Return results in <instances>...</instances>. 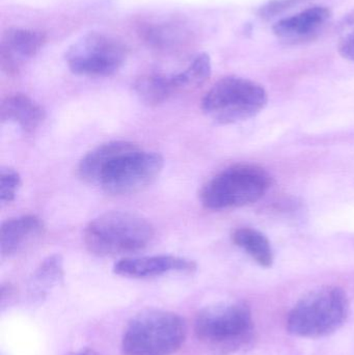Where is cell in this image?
Masks as SVG:
<instances>
[{"label":"cell","mask_w":354,"mask_h":355,"mask_svg":"<svg viewBox=\"0 0 354 355\" xmlns=\"http://www.w3.org/2000/svg\"><path fill=\"white\" fill-rule=\"evenodd\" d=\"M163 166L160 154L143 151L128 141H109L89 152L79 162L77 174L107 193L126 196L153 184Z\"/></svg>","instance_id":"1"},{"label":"cell","mask_w":354,"mask_h":355,"mask_svg":"<svg viewBox=\"0 0 354 355\" xmlns=\"http://www.w3.org/2000/svg\"><path fill=\"white\" fill-rule=\"evenodd\" d=\"M154 235L153 225L143 217L135 213L110 211L89 221L83 232V241L91 254L114 257L145 250Z\"/></svg>","instance_id":"2"},{"label":"cell","mask_w":354,"mask_h":355,"mask_svg":"<svg viewBox=\"0 0 354 355\" xmlns=\"http://www.w3.org/2000/svg\"><path fill=\"white\" fill-rule=\"evenodd\" d=\"M349 300L336 286H324L306 294L293 306L287 319L291 335L319 339L333 335L346 322Z\"/></svg>","instance_id":"3"},{"label":"cell","mask_w":354,"mask_h":355,"mask_svg":"<svg viewBox=\"0 0 354 355\" xmlns=\"http://www.w3.org/2000/svg\"><path fill=\"white\" fill-rule=\"evenodd\" d=\"M249 306L241 302L211 304L200 311L195 322L197 340L214 354L229 355L247 345L253 335Z\"/></svg>","instance_id":"4"},{"label":"cell","mask_w":354,"mask_h":355,"mask_svg":"<svg viewBox=\"0 0 354 355\" xmlns=\"http://www.w3.org/2000/svg\"><path fill=\"white\" fill-rule=\"evenodd\" d=\"M186 323L168 311L148 309L131 318L122 339L126 355H172L186 339Z\"/></svg>","instance_id":"5"},{"label":"cell","mask_w":354,"mask_h":355,"mask_svg":"<svg viewBox=\"0 0 354 355\" xmlns=\"http://www.w3.org/2000/svg\"><path fill=\"white\" fill-rule=\"evenodd\" d=\"M267 101V92L259 83L227 76L207 92L202 100V110L216 124H236L257 116Z\"/></svg>","instance_id":"6"},{"label":"cell","mask_w":354,"mask_h":355,"mask_svg":"<svg viewBox=\"0 0 354 355\" xmlns=\"http://www.w3.org/2000/svg\"><path fill=\"white\" fill-rule=\"evenodd\" d=\"M272 178L255 164H236L218 173L204 186L201 202L210 210L238 208L258 202L269 189Z\"/></svg>","instance_id":"7"},{"label":"cell","mask_w":354,"mask_h":355,"mask_svg":"<svg viewBox=\"0 0 354 355\" xmlns=\"http://www.w3.org/2000/svg\"><path fill=\"white\" fill-rule=\"evenodd\" d=\"M126 46L116 37L91 31L67 50L64 60L71 72L85 77H107L126 62Z\"/></svg>","instance_id":"8"},{"label":"cell","mask_w":354,"mask_h":355,"mask_svg":"<svg viewBox=\"0 0 354 355\" xmlns=\"http://www.w3.org/2000/svg\"><path fill=\"white\" fill-rule=\"evenodd\" d=\"M47 42L45 33L37 29L10 27L4 31L0 45L1 67L12 74L24 62L35 58Z\"/></svg>","instance_id":"9"},{"label":"cell","mask_w":354,"mask_h":355,"mask_svg":"<svg viewBox=\"0 0 354 355\" xmlns=\"http://www.w3.org/2000/svg\"><path fill=\"white\" fill-rule=\"evenodd\" d=\"M332 17V10L326 6H312L281 19L274 25L272 31L278 39L288 43L309 41L326 28Z\"/></svg>","instance_id":"10"},{"label":"cell","mask_w":354,"mask_h":355,"mask_svg":"<svg viewBox=\"0 0 354 355\" xmlns=\"http://www.w3.org/2000/svg\"><path fill=\"white\" fill-rule=\"evenodd\" d=\"M195 269L197 264L189 259L161 254L122 259L114 265V272L128 279H149L170 272H193Z\"/></svg>","instance_id":"11"},{"label":"cell","mask_w":354,"mask_h":355,"mask_svg":"<svg viewBox=\"0 0 354 355\" xmlns=\"http://www.w3.org/2000/svg\"><path fill=\"white\" fill-rule=\"evenodd\" d=\"M44 223L37 215H23L8 219L0 227V252L10 257L20 252L43 233Z\"/></svg>","instance_id":"12"},{"label":"cell","mask_w":354,"mask_h":355,"mask_svg":"<svg viewBox=\"0 0 354 355\" xmlns=\"http://www.w3.org/2000/svg\"><path fill=\"white\" fill-rule=\"evenodd\" d=\"M45 110L28 96L15 94L3 100L0 107L1 120L18 125L24 132L31 133L45 120Z\"/></svg>","instance_id":"13"},{"label":"cell","mask_w":354,"mask_h":355,"mask_svg":"<svg viewBox=\"0 0 354 355\" xmlns=\"http://www.w3.org/2000/svg\"><path fill=\"white\" fill-rule=\"evenodd\" d=\"M64 260L60 254H52L35 269L28 283V295L33 302H42L49 292L64 281Z\"/></svg>","instance_id":"14"},{"label":"cell","mask_w":354,"mask_h":355,"mask_svg":"<svg viewBox=\"0 0 354 355\" xmlns=\"http://www.w3.org/2000/svg\"><path fill=\"white\" fill-rule=\"evenodd\" d=\"M235 245L245 250L258 265L269 268L274 262V250L268 238L258 230L240 227L232 234Z\"/></svg>","instance_id":"15"},{"label":"cell","mask_w":354,"mask_h":355,"mask_svg":"<svg viewBox=\"0 0 354 355\" xmlns=\"http://www.w3.org/2000/svg\"><path fill=\"white\" fill-rule=\"evenodd\" d=\"M134 92L141 102L149 106L159 105L177 93L172 75L147 74L134 83Z\"/></svg>","instance_id":"16"},{"label":"cell","mask_w":354,"mask_h":355,"mask_svg":"<svg viewBox=\"0 0 354 355\" xmlns=\"http://www.w3.org/2000/svg\"><path fill=\"white\" fill-rule=\"evenodd\" d=\"M179 24L181 23L172 22V21L145 23L141 29V37L149 45L154 47L168 48L181 45L187 42L188 35L185 31L184 27Z\"/></svg>","instance_id":"17"},{"label":"cell","mask_w":354,"mask_h":355,"mask_svg":"<svg viewBox=\"0 0 354 355\" xmlns=\"http://www.w3.org/2000/svg\"><path fill=\"white\" fill-rule=\"evenodd\" d=\"M212 72L211 58L207 53H200L182 72L172 75L177 92L191 91L203 85Z\"/></svg>","instance_id":"18"},{"label":"cell","mask_w":354,"mask_h":355,"mask_svg":"<svg viewBox=\"0 0 354 355\" xmlns=\"http://www.w3.org/2000/svg\"><path fill=\"white\" fill-rule=\"evenodd\" d=\"M337 35L339 53L345 60L354 62V10L340 21Z\"/></svg>","instance_id":"19"},{"label":"cell","mask_w":354,"mask_h":355,"mask_svg":"<svg viewBox=\"0 0 354 355\" xmlns=\"http://www.w3.org/2000/svg\"><path fill=\"white\" fill-rule=\"evenodd\" d=\"M21 185V177L17 171L10 168L0 170V202H12Z\"/></svg>","instance_id":"20"},{"label":"cell","mask_w":354,"mask_h":355,"mask_svg":"<svg viewBox=\"0 0 354 355\" xmlns=\"http://www.w3.org/2000/svg\"><path fill=\"white\" fill-rule=\"evenodd\" d=\"M303 0H270L258 10L260 18L269 20Z\"/></svg>","instance_id":"21"},{"label":"cell","mask_w":354,"mask_h":355,"mask_svg":"<svg viewBox=\"0 0 354 355\" xmlns=\"http://www.w3.org/2000/svg\"><path fill=\"white\" fill-rule=\"evenodd\" d=\"M68 355H100L98 352H96L95 350L89 349V348H85V349H80L78 352H72V354Z\"/></svg>","instance_id":"22"}]
</instances>
